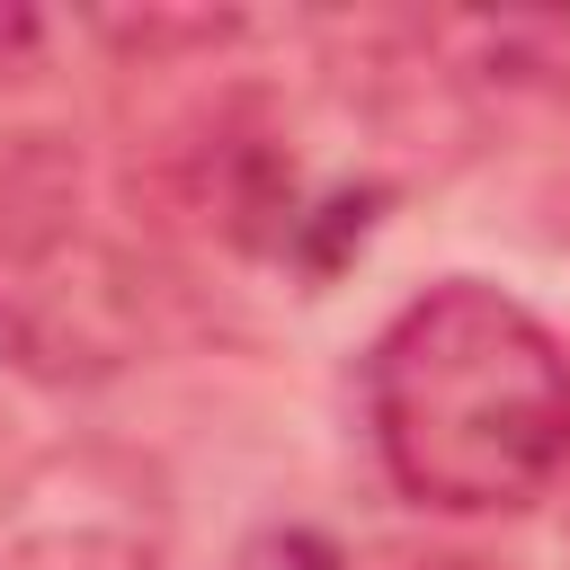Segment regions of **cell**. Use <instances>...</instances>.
<instances>
[{"instance_id": "6da1fadb", "label": "cell", "mask_w": 570, "mask_h": 570, "mask_svg": "<svg viewBox=\"0 0 570 570\" xmlns=\"http://www.w3.org/2000/svg\"><path fill=\"white\" fill-rule=\"evenodd\" d=\"M365 428L419 508H534L570 463V356L490 276H445L365 347Z\"/></svg>"}, {"instance_id": "7a4b0ae2", "label": "cell", "mask_w": 570, "mask_h": 570, "mask_svg": "<svg viewBox=\"0 0 570 570\" xmlns=\"http://www.w3.org/2000/svg\"><path fill=\"white\" fill-rule=\"evenodd\" d=\"M151 347V276L71 214L0 223V365L89 392Z\"/></svg>"}, {"instance_id": "3957f363", "label": "cell", "mask_w": 570, "mask_h": 570, "mask_svg": "<svg viewBox=\"0 0 570 570\" xmlns=\"http://www.w3.org/2000/svg\"><path fill=\"white\" fill-rule=\"evenodd\" d=\"M178 534L169 472L134 445H45L0 481V570H160Z\"/></svg>"}, {"instance_id": "277c9868", "label": "cell", "mask_w": 570, "mask_h": 570, "mask_svg": "<svg viewBox=\"0 0 570 570\" xmlns=\"http://www.w3.org/2000/svg\"><path fill=\"white\" fill-rule=\"evenodd\" d=\"M232 570H338V552H330L312 525H258V534L232 552Z\"/></svg>"}, {"instance_id": "5b68a950", "label": "cell", "mask_w": 570, "mask_h": 570, "mask_svg": "<svg viewBox=\"0 0 570 570\" xmlns=\"http://www.w3.org/2000/svg\"><path fill=\"white\" fill-rule=\"evenodd\" d=\"M36 45H45V18L0 9V80H9V71H27V62H36Z\"/></svg>"}, {"instance_id": "8992f818", "label": "cell", "mask_w": 570, "mask_h": 570, "mask_svg": "<svg viewBox=\"0 0 570 570\" xmlns=\"http://www.w3.org/2000/svg\"><path fill=\"white\" fill-rule=\"evenodd\" d=\"M561 481H570V463H561ZM561 543H570V499H561Z\"/></svg>"}, {"instance_id": "52a82bcc", "label": "cell", "mask_w": 570, "mask_h": 570, "mask_svg": "<svg viewBox=\"0 0 570 570\" xmlns=\"http://www.w3.org/2000/svg\"><path fill=\"white\" fill-rule=\"evenodd\" d=\"M436 570H472V561H436Z\"/></svg>"}]
</instances>
